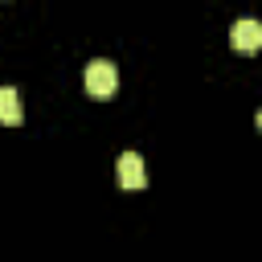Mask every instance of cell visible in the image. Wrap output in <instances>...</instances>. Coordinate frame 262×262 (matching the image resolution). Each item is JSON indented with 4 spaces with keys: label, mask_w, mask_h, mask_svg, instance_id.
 Masks as SVG:
<instances>
[{
    "label": "cell",
    "mask_w": 262,
    "mask_h": 262,
    "mask_svg": "<svg viewBox=\"0 0 262 262\" xmlns=\"http://www.w3.org/2000/svg\"><path fill=\"white\" fill-rule=\"evenodd\" d=\"M115 86H119V70H115V61L94 57V61L86 66V94H90V98H111Z\"/></svg>",
    "instance_id": "obj_1"
},
{
    "label": "cell",
    "mask_w": 262,
    "mask_h": 262,
    "mask_svg": "<svg viewBox=\"0 0 262 262\" xmlns=\"http://www.w3.org/2000/svg\"><path fill=\"white\" fill-rule=\"evenodd\" d=\"M229 45H233L237 53H258V49H262V25L250 20V16L233 20V29H229Z\"/></svg>",
    "instance_id": "obj_2"
},
{
    "label": "cell",
    "mask_w": 262,
    "mask_h": 262,
    "mask_svg": "<svg viewBox=\"0 0 262 262\" xmlns=\"http://www.w3.org/2000/svg\"><path fill=\"white\" fill-rule=\"evenodd\" d=\"M115 172H119V184H123L127 192H139V188L147 184V172H143V160H139L135 151H123V156H119V164H115Z\"/></svg>",
    "instance_id": "obj_3"
},
{
    "label": "cell",
    "mask_w": 262,
    "mask_h": 262,
    "mask_svg": "<svg viewBox=\"0 0 262 262\" xmlns=\"http://www.w3.org/2000/svg\"><path fill=\"white\" fill-rule=\"evenodd\" d=\"M0 123H8V127L20 123V94L12 86H0Z\"/></svg>",
    "instance_id": "obj_4"
},
{
    "label": "cell",
    "mask_w": 262,
    "mask_h": 262,
    "mask_svg": "<svg viewBox=\"0 0 262 262\" xmlns=\"http://www.w3.org/2000/svg\"><path fill=\"white\" fill-rule=\"evenodd\" d=\"M254 123H258V131H262V106H258V115H254Z\"/></svg>",
    "instance_id": "obj_5"
}]
</instances>
